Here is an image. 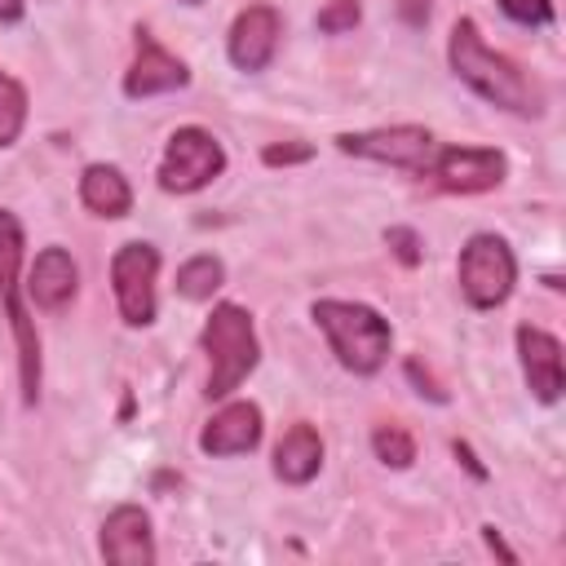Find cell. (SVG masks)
I'll return each instance as SVG.
<instances>
[{
	"instance_id": "6da1fadb",
	"label": "cell",
	"mask_w": 566,
	"mask_h": 566,
	"mask_svg": "<svg viewBox=\"0 0 566 566\" xmlns=\"http://www.w3.org/2000/svg\"><path fill=\"white\" fill-rule=\"evenodd\" d=\"M447 62L451 75L473 88L482 102H491L495 111H509L517 119H535L544 115V88L500 49L486 44L482 27L473 18H455L451 35H447Z\"/></svg>"
},
{
	"instance_id": "7a4b0ae2",
	"label": "cell",
	"mask_w": 566,
	"mask_h": 566,
	"mask_svg": "<svg viewBox=\"0 0 566 566\" xmlns=\"http://www.w3.org/2000/svg\"><path fill=\"white\" fill-rule=\"evenodd\" d=\"M22 252H27V230L18 221V212L0 208V305L13 332V349H18V389H22V407L40 402V385H44V354H40V332H35V314L27 305V287H22Z\"/></svg>"
},
{
	"instance_id": "3957f363",
	"label": "cell",
	"mask_w": 566,
	"mask_h": 566,
	"mask_svg": "<svg viewBox=\"0 0 566 566\" xmlns=\"http://www.w3.org/2000/svg\"><path fill=\"white\" fill-rule=\"evenodd\" d=\"M310 318L318 323L327 349L349 376H376L389 363L394 349V327L389 318L367 305V301H345V296H323L310 305Z\"/></svg>"
},
{
	"instance_id": "277c9868",
	"label": "cell",
	"mask_w": 566,
	"mask_h": 566,
	"mask_svg": "<svg viewBox=\"0 0 566 566\" xmlns=\"http://www.w3.org/2000/svg\"><path fill=\"white\" fill-rule=\"evenodd\" d=\"M199 349L208 354V398H230L261 363V340L252 310L239 301H217L203 318Z\"/></svg>"
},
{
	"instance_id": "5b68a950",
	"label": "cell",
	"mask_w": 566,
	"mask_h": 566,
	"mask_svg": "<svg viewBox=\"0 0 566 566\" xmlns=\"http://www.w3.org/2000/svg\"><path fill=\"white\" fill-rule=\"evenodd\" d=\"M455 283L469 310H500L517 287V256L509 239L495 230L469 234L455 261Z\"/></svg>"
},
{
	"instance_id": "8992f818",
	"label": "cell",
	"mask_w": 566,
	"mask_h": 566,
	"mask_svg": "<svg viewBox=\"0 0 566 566\" xmlns=\"http://www.w3.org/2000/svg\"><path fill=\"white\" fill-rule=\"evenodd\" d=\"M221 172H226V146H221V137L212 128H203V124H181L164 142L155 181L168 195H195V190L212 186Z\"/></svg>"
},
{
	"instance_id": "52a82bcc",
	"label": "cell",
	"mask_w": 566,
	"mask_h": 566,
	"mask_svg": "<svg viewBox=\"0 0 566 566\" xmlns=\"http://www.w3.org/2000/svg\"><path fill=\"white\" fill-rule=\"evenodd\" d=\"M111 292L124 327H150L159 318V248L128 239L111 256Z\"/></svg>"
},
{
	"instance_id": "ba28073f",
	"label": "cell",
	"mask_w": 566,
	"mask_h": 566,
	"mask_svg": "<svg viewBox=\"0 0 566 566\" xmlns=\"http://www.w3.org/2000/svg\"><path fill=\"white\" fill-rule=\"evenodd\" d=\"M336 150L354 155V159L385 164V168H402L411 177H429V164L438 155V137L424 124H385V128L336 133Z\"/></svg>"
},
{
	"instance_id": "9c48e42d",
	"label": "cell",
	"mask_w": 566,
	"mask_h": 566,
	"mask_svg": "<svg viewBox=\"0 0 566 566\" xmlns=\"http://www.w3.org/2000/svg\"><path fill=\"white\" fill-rule=\"evenodd\" d=\"M509 177V155L495 146H442L429 164V181L447 195H486L504 186Z\"/></svg>"
},
{
	"instance_id": "30bf717a",
	"label": "cell",
	"mask_w": 566,
	"mask_h": 566,
	"mask_svg": "<svg viewBox=\"0 0 566 566\" xmlns=\"http://www.w3.org/2000/svg\"><path fill=\"white\" fill-rule=\"evenodd\" d=\"M279 40H283V13L274 4H265V0H256V4L234 13V22L226 31V57H230L234 71L256 75V71H265L274 62Z\"/></svg>"
},
{
	"instance_id": "8fae6325",
	"label": "cell",
	"mask_w": 566,
	"mask_h": 566,
	"mask_svg": "<svg viewBox=\"0 0 566 566\" xmlns=\"http://www.w3.org/2000/svg\"><path fill=\"white\" fill-rule=\"evenodd\" d=\"M133 49H137V53H133V62H128V71H124V80H119L124 97L146 102V97L177 93V88L190 84V66H186L177 53H168L146 27L133 31Z\"/></svg>"
},
{
	"instance_id": "7c38bea8",
	"label": "cell",
	"mask_w": 566,
	"mask_h": 566,
	"mask_svg": "<svg viewBox=\"0 0 566 566\" xmlns=\"http://www.w3.org/2000/svg\"><path fill=\"white\" fill-rule=\"evenodd\" d=\"M261 433H265V416L252 398H230L221 402L208 424L199 429V451L212 455V460H230V455H248L261 447Z\"/></svg>"
},
{
	"instance_id": "4fadbf2b",
	"label": "cell",
	"mask_w": 566,
	"mask_h": 566,
	"mask_svg": "<svg viewBox=\"0 0 566 566\" xmlns=\"http://www.w3.org/2000/svg\"><path fill=\"white\" fill-rule=\"evenodd\" d=\"M97 553L115 566H155V526L142 504H115L97 531Z\"/></svg>"
},
{
	"instance_id": "5bb4252c",
	"label": "cell",
	"mask_w": 566,
	"mask_h": 566,
	"mask_svg": "<svg viewBox=\"0 0 566 566\" xmlns=\"http://www.w3.org/2000/svg\"><path fill=\"white\" fill-rule=\"evenodd\" d=\"M513 340H517V363H522V380H526L531 398L544 402V407H553V402L562 398V389H566L562 340H557L553 332L535 327V323H522V327L513 332Z\"/></svg>"
},
{
	"instance_id": "9a60e30c",
	"label": "cell",
	"mask_w": 566,
	"mask_h": 566,
	"mask_svg": "<svg viewBox=\"0 0 566 566\" xmlns=\"http://www.w3.org/2000/svg\"><path fill=\"white\" fill-rule=\"evenodd\" d=\"M22 287H27V301L40 314H62L75 301V292H80V265H75V256L62 243H49L27 265Z\"/></svg>"
},
{
	"instance_id": "2e32d148",
	"label": "cell",
	"mask_w": 566,
	"mask_h": 566,
	"mask_svg": "<svg viewBox=\"0 0 566 566\" xmlns=\"http://www.w3.org/2000/svg\"><path fill=\"white\" fill-rule=\"evenodd\" d=\"M318 469H323V438H318V429L305 424V420L287 424L283 438L274 442V478L283 486H305V482L318 478Z\"/></svg>"
},
{
	"instance_id": "e0dca14e",
	"label": "cell",
	"mask_w": 566,
	"mask_h": 566,
	"mask_svg": "<svg viewBox=\"0 0 566 566\" xmlns=\"http://www.w3.org/2000/svg\"><path fill=\"white\" fill-rule=\"evenodd\" d=\"M80 203L93 212V217H106V221H119L133 212V186L128 177L115 168V164H88L80 172Z\"/></svg>"
},
{
	"instance_id": "ac0fdd59",
	"label": "cell",
	"mask_w": 566,
	"mask_h": 566,
	"mask_svg": "<svg viewBox=\"0 0 566 566\" xmlns=\"http://www.w3.org/2000/svg\"><path fill=\"white\" fill-rule=\"evenodd\" d=\"M226 283V261L217 252H199L177 265V296L186 301H212Z\"/></svg>"
},
{
	"instance_id": "d6986e66",
	"label": "cell",
	"mask_w": 566,
	"mask_h": 566,
	"mask_svg": "<svg viewBox=\"0 0 566 566\" xmlns=\"http://www.w3.org/2000/svg\"><path fill=\"white\" fill-rule=\"evenodd\" d=\"M27 115H31V97L22 88V80H13L4 66H0V150L18 146L22 128H27Z\"/></svg>"
},
{
	"instance_id": "ffe728a7",
	"label": "cell",
	"mask_w": 566,
	"mask_h": 566,
	"mask_svg": "<svg viewBox=\"0 0 566 566\" xmlns=\"http://www.w3.org/2000/svg\"><path fill=\"white\" fill-rule=\"evenodd\" d=\"M371 451L385 469H411L416 460V438L402 424H376L371 429Z\"/></svg>"
},
{
	"instance_id": "44dd1931",
	"label": "cell",
	"mask_w": 566,
	"mask_h": 566,
	"mask_svg": "<svg viewBox=\"0 0 566 566\" xmlns=\"http://www.w3.org/2000/svg\"><path fill=\"white\" fill-rule=\"evenodd\" d=\"M363 22V4L358 0H327L323 9H318V18H314V27L323 31V35H345V31H354Z\"/></svg>"
},
{
	"instance_id": "7402d4cb",
	"label": "cell",
	"mask_w": 566,
	"mask_h": 566,
	"mask_svg": "<svg viewBox=\"0 0 566 566\" xmlns=\"http://www.w3.org/2000/svg\"><path fill=\"white\" fill-rule=\"evenodd\" d=\"M500 13L526 31H539V27H553V0H495Z\"/></svg>"
},
{
	"instance_id": "603a6c76",
	"label": "cell",
	"mask_w": 566,
	"mask_h": 566,
	"mask_svg": "<svg viewBox=\"0 0 566 566\" xmlns=\"http://www.w3.org/2000/svg\"><path fill=\"white\" fill-rule=\"evenodd\" d=\"M385 243H389V252H394L407 270H416V265L424 261V239H420V230H411V226H389V230H385Z\"/></svg>"
},
{
	"instance_id": "cb8c5ba5",
	"label": "cell",
	"mask_w": 566,
	"mask_h": 566,
	"mask_svg": "<svg viewBox=\"0 0 566 566\" xmlns=\"http://www.w3.org/2000/svg\"><path fill=\"white\" fill-rule=\"evenodd\" d=\"M305 159H314L310 142H270L261 150V164H270V168H287V164H305Z\"/></svg>"
},
{
	"instance_id": "d4e9b609",
	"label": "cell",
	"mask_w": 566,
	"mask_h": 566,
	"mask_svg": "<svg viewBox=\"0 0 566 566\" xmlns=\"http://www.w3.org/2000/svg\"><path fill=\"white\" fill-rule=\"evenodd\" d=\"M407 376L416 380V394H420V398L429 394L433 402H447V394H442V389L433 385V376H429V371H420V363H416V358H407Z\"/></svg>"
},
{
	"instance_id": "484cf974",
	"label": "cell",
	"mask_w": 566,
	"mask_h": 566,
	"mask_svg": "<svg viewBox=\"0 0 566 566\" xmlns=\"http://www.w3.org/2000/svg\"><path fill=\"white\" fill-rule=\"evenodd\" d=\"M398 18L407 27H424L429 22V0H398Z\"/></svg>"
},
{
	"instance_id": "4316f807",
	"label": "cell",
	"mask_w": 566,
	"mask_h": 566,
	"mask_svg": "<svg viewBox=\"0 0 566 566\" xmlns=\"http://www.w3.org/2000/svg\"><path fill=\"white\" fill-rule=\"evenodd\" d=\"M451 451H455V460H460L478 482H486V478H491V473H486V464H478V455H473V447H469V442H451Z\"/></svg>"
},
{
	"instance_id": "83f0119b",
	"label": "cell",
	"mask_w": 566,
	"mask_h": 566,
	"mask_svg": "<svg viewBox=\"0 0 566 566\" xmlns=\"http://www.w3.org/2000/svg\"><path fill=\"white\" fill-rule=\"evenodd\" d=\"M482 539H486V548H491V553H500L504 562H517V553H513V548L504 544V535H500L495 526H482Z\"/></svg>"
},
{
	"instance_id": "f1b7e54d",
	"label": "cell",
	"mask_w": 566,
	"mask_h": 566,
	"mask_svg": "<svg viewBox=\"0 0 566 566\" xmlns=\"http://www.w3.org/2000/svg\"><path fill=\"white\" fill-rule=\"evenodd\" d=\"M22 13H27V0H0V22H4V27L22 22Z\"/></svg>"
},
{
	"instance_id": "f546056e",
	"label": "cell",
	"mask_w": 566,
	"mask_h": 566,
	"mask_svg": "<svg viewBox=\"0 0 566 566\" xmlns=\"http://www.w3.org/2000/svg\"><path fill=\"white\" fill-rule=\"evenodd\" d=\"M181 4H203V0H181Z\"/></svg>"
}]
</instances>
